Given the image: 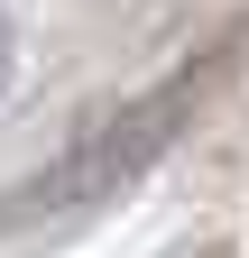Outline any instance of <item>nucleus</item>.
I'll return each instance as SVG.
<instances>
[{
  "instance_id": "1",
  "label": "nucleus",
  "mask_w": 249,
  "mask_h": 258,
  "mask_svg": "<svg viewBox=\"0 0 249 258\" xmlns=\"http://www.w3.org/2000/svg\"><path fill=\"white\" fill-rule=\"evenodd\" d=\"M212 74H222V55H194V64H175L166 83L111 102L55 166H37L19 194H0V231H19V221H65V212H83V203H111L120 184H139V175L175 148V129L194 120V102L212 92Z\"/></svg>"
},
{
  "instance_id": "2",
  "label": "nucleus",
  "mask_w": 249,
  "mask_h": 258,
  "mask_svg": "<svg viewBox=\"0 0 249 258\" xmlns=\"http://www.w3.org/2000/svg\"><path fill=\"white\" fill-rule=\"evenodd\" d=\"M0 83H10V19H0Z\"/></svg>"
}]
</instances>
